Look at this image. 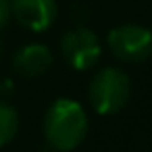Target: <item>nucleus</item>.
Wrapping results in <instances>:
<instances>
[{
    "label": "nucleus",
    "mask_w": 152,
    "mask_h": 152,
    "mask_svg": "<svg viewBox=\"0 0 152 152\" xmlns=\"http://www.w3.org/2000/svg\"><path fill=\"white\" fill-rule=\"evenodd\" d=\"M0 54H2V40H0Z\"/></svg>",
    "instance_id": "obj_9"
},
{
    "label": "nucleus",
    "mask_w": 152,
    "mask_h": 152,
    "mask_svg": "<svg viewBox=\"0 0 152 152\" xmlns=\"http://www.w3.org/2000/svg\"><path fill=\"white\" fill-rule=\"evenodd\" d=\"M17 131H19V113L11 104L0 102V148L11 144Z\"/></svg>",
    "instance_id": "obj_7"
},
{
    "label": "nucleus",
    "mask_w": 152,
    "mask_h": 152,
    "mask_svg": "<svg viewBox=\"0 0 152 152\" xmlns=\"http://www.w3.org/2000/svg\"><path fill=\"white\" fill-rule=\"evenodd\" d=\"M108 50L123 63H142L152 56V29L142 25H119L108 31Z\"/></svg>",
    "instance_id": "obj_3"
},
{
    "label": "nucleus",
    "mask_w": 152,
    "mask_h": 152,
    "mask_svg": "<svg viewBox=\"0 0 152 152\" xmlns=\"http://www.w3.org/2000/svg\"><path fill=\"white\" fill-rule=\"evenodd\" d=\"M61 52H63V58L67 61V65H71L77 71H88L100 61L102 44L92 29L75 27L63 36Z\"/></svg>",
    "instance_id": "obj_4"
},
{
    "label": "nucleus",
    "mask_w": 152,
    "mask_h": 152,
    "mask_svg": "<svg viewBox=\"0 0 152 152\" xmlns=\"http://www.w3.org/2000/svg\"><path fill=\"white\" fill-rule=\"evenodd\" d=\"M50 67H52V52L44 44H27L13 58V69L23 77L44 75Z\"/></svg>",
    "instance_id": "obj_6"
},
{
    "label": "nucleus",
    "mask_w": 152,
    "mask_h": 152,
    "mask_svg": "<svg viewBox=\"0 0 152 152\" xmlns=\"http://www.w3.org/2000/svg\"><path fill=\"white\" fill-rule=\"evenodd\" d=\"M11 17V0H0V29L7 25Z\"/></svg>",
    "instance_id": "obj_8"
},
{
    "label": "nucleus",
    "mask_w": 152,
    "mask_h": 152,
    "mask_svg": "<svg viewBox=\"0 0 152 152\" xmlns=\"http://www.w3.org/2000/svg\"><path fill=\"white\" fill-rule=\"evenodd\" d=\"M11 15L29 31H46L56 19V0H11Z\"/></svg>",
    "instance_id": "obj_5"
},
{
    "label": "nucleus",
    "mask_w": 152,
    "mask_h": 152,
    "mask_svg": "<svg viewBox=\"0 0 152 152\" xmlns=\"http://www.w3.org/2000/svg\"><path fill=\"white\" fill-rule=\"evenodd\" d=\"M131 98V79L119 69L98 71L88 88V100L98 115H115L127 106Z\"/></svg>",
    "instance_id": "obj_2"
},
{
    "label": "nucleus",
    "mask_w": 152,
    "mask_h": 152,
    "mask_svg": "<svg viewBox=\"0 0 152 152\" xmlns=\"http://www.w3.org/2000/svg\"><path fill=\"white\" fill-rule=\"evenodd\" d=\"M88 135V115L71 98L54 100L44 115V137L52 150H75Z\"/></svg>",
    "instance_id": "obj_1"
}]
</instances>
